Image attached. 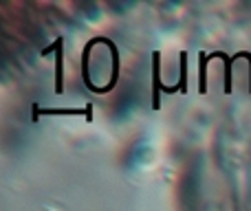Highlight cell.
<instances>
[{"label": "cell", "instance_id": "1", "mask_svg": "<svg viewBox=\"0 0 251 211\" xmlns=\"http://www.w3.org/2000/svg\"><path fill=\"white\" fill-rule=\"evenodd\" d=\"M51 51H55V93H64V38H55V42L42 48V57H47Z\"/></svg>", "mask_w": 251, "mask_h": 211}, {"label": "cell", "instance_id": "3", "mask_svg": "<svg viewBox=\"0 0 251 211\" xmlns=\"http://www.w3.org/2000/svg\"><path fill=\"white\" fill-rule=\"evenodd\" d=\"M55 115H84L86 121H93V104H88L86 108H40L38 104L33 106V121L38 123L40 117H55Z\"/></svg>", "mask_w": 251, "mask_h": 211}, {"label": "cell", "instance_id": "5", "mask_svg": "<svg viewBox=\"0 0 251 211\" xmlns=\"http://www.w3.org/2000/svg\"><path fill=\"white\" fill-rule=\"evenodd\" d=\"M178 62H181V73H178V84L176 86H163V93H187V53H178Z\"/></svg>", "mask_w": 251, "mask_h": 211}, {"label": "cell", "instance_id": "6", "mask_svg": "<svg viewBox=\"0 0 251 211\" xmlns=\"http://www.w3.org/2000/svg\"><path fill=\"white\" fill-rule=\"evenodd\" d=\"M207 64H209V53H199V93L205 95L207 93Z\"/></svg>", "mask_w": 251, "mask_h": 211}, {"label": "cell", "instance_id": "2", "mask_svg": "<svg viewBox=\"0 0 251 211\" xmlns=\"http://www.w3.org/2000/svg\"><path fill=\"white\" fill-rule=\"evenodd\" d=\"M249 51H238L236 55H227L225 51H212L209 53V60H223L225 62V88H223V93L225 95H231L234 93V62L240 60V57H247Z\"/></svg>", "mask_w": 251, "mask_h": 211}, {"label": "cell", "instance_id": "4", "mask_svg": "<svg viewBox=\"0 0 251 211\" xmlns=\"http://www.w3.org/2000/svg\"><path fill=\"white\" fill-rule=\"evenodd\" d=\"M165 84L161 82V53L152 51V110L161 108V93Z\"/></svg>", "mask_w": 251, "mask_h": 211}]
</instances>
